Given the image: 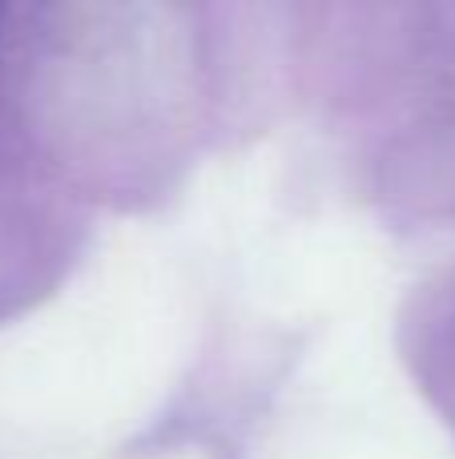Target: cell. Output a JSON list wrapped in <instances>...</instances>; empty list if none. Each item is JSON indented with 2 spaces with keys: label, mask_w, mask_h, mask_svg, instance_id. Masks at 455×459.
<instances>
[]
</instances>
